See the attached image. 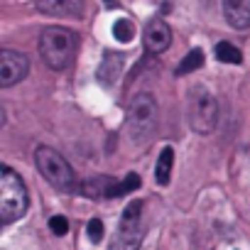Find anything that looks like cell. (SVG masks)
I'll use <instances>...</instances> for the list:
<instances>
[{"mask_svg":"<svg viewBox=\"0 0 250 250\" xmlns=\"http://www.w3.org/2000/svg\"><path fill=\"white\" fill-rule=\"evenodd\" d=\"M37 49H40L42 62H44L52 71H64L66 66H71V62H74V57H76L79 35H76L74 30L59 27V25L44 27L42 35H40Z\"/></svg>","mask_w":250,"mask_h":250,"instance_id":"obj_1","label":"cell"},{"mask_svg":"<svg viewBox=\"0 0 250 250\" xmlns=\"http://www.w3.org/2000/svg\"><path fill=\"white\" fill-rule=\"evenodd\" d=\"M27 206H30V196L25 182L15 169L3 165L0 167V218H3V223H13L22 218L27 213Z\"/></svg>","mask_w":250,"mask_h":250,"instance_id":"obj_2","label":"cell"},{"mask_svg":"<svg viewBox=\"0 0 250 250\" xmlns=\"http://www.w3.org/2000/svg\"><path fill=\"white\" fill-rule=\"evenodd\" d=\"M157 101L152 93H138L130 98L128 110H125V128H128V135L138 143V140H147L155 128H157Z\"/></svg>","mask_w":250,"mask_h":250,"instance_id":"obj_3","label":"cell"},{"mask_svg":"<svg viewBox=\"0 0 250 250\" xmlns=\"http://www.w3.org/2000/svg\"><path fill=\"white\" fill-rule=\"evenodd\" d=\"M35 165H37L40 174L47 179V184H52L54 189H59V191H79L76 174H74L71 165L57 150H52L47 145L37 147L35 150Z\"/></svg>","mask_w":250,"mask_h":250,"instance_id":"obj_4","label":"cell"},{"mask_svg":"<svg viewBox=\"0 0 250 250\" xmlns=\"http://www.w3.org/2000/svg\"><path fill=\"white\" fill-rule=\"evenodd\" d=\"M187 110H189V125H191L194 133L208 135V133L216 130V123H218V101H216V96L204 83L191 86Z\"/></svg>","mask_w":250,"mask_h":250,"instance_id":"obj_5","label":"cell"},{"mask_svg":"<svg viewBox=\"0 0 250 250\" xmlns=\"http://www.w3.org/2000/svg\"><path fill=\"white\" fill-rule=\"evenodd\" d=\"M143 243V201L133 199L123 208L120 223L110 240V250H138Z\"/></svg>","mask_w":250,"mask_h":250,"instance_id":"obj_6","label":"cell"},{"mask_svg":"<svg viewBox=\"0 0 250 250\" xmlns=\"http://www.w3.org/2000/svg\"><path fill=\"white\" fill-rule=\"evenodd\" d=\"M30 71V59L22 52L15 49H3L0 52V86L10 88L15 83H20Z\"/></svg>","mask_w":250,"mask_h":250,"instance_id":"obj_7","label":"cell"},{"mask_svg":"<svg viewBox=\"0 0 250 250\" xmlns=\"http://www.w3.org/2000/svg\"><path fill=\"white\" fill-rule=\"evenodd\" d=\"M143 44L150 54H162L165 49H169L172 44V30L169 25L162 20V18H155L145 25V32H143Z\"/></svg>","mask_w":250,"mask_h":250,"instance_id":"obj_8","label":"cell"},{"mask_svg":"<svg viewBox=\"0 0 250 250\" xmlns=\"http://www.w3.org/2000/svg\"><path fill=\"white\" fill-rule=\"evenodd\" d=\"M115 184H118V179H113L108 174H101V177H88L86 182H81L79 191L88 199H110Z\"/></svg>","mask_w":250,"mask_h":250,"instance_id":"obj_9","label":"cell"},{"mask_svg":"<svg viewBox=\"0 0 250 250\" xmlns=\"http://www.w3.org/2000/svg\"><path fill=\"white\" fill-rule=\"evenodd\" d=\"M223 15H226L228 25L235 30L250 27V0H226Z\"/></svg>","mask_w":250,"mask_h":250,"instance_id":"obj_10","label":"cell"},{"mask_svg":"<svg viewBox=\"0 0 250 250\" xmlns=\"http://www.w3.org/2000/svg\"><path fill=\"white\" fill-rule=\"evenodd\" d=\"M44 15H81V3L79 0H40L35 5Z\"/></svg>","mask_w":250,"mask_h":250,"instance_id":"obj_11","label":"cell"},{"mask_svg":"<svg viewBox=\"0 0 250 250\" xmlns=\"http://www.w3.org/2000/svg\"><path fill=\"white\" fill-rule=\"evenodd\" d=\"M172 167H174V150L167 145V147L160 152L157 165H155V184L167 187V184H169V177H172Z\"/></svg>","mask_w":250,"mask_h":250,"instance_id":"obj_12","label":"cell"},{"mask_svg":"<svg viewBox=\"0 0 250 250\" xmlns=\"http://www.w3.org/2000/svg\"><path fill=\"white\" fill-rule=\"evenodd\" d=\"M213 52H216V59L223 62V64H240L243 62V52L230 42H218Z\"/></svg>","mask_w":250,"mask_h":250,"instance_id":"obj_13","label":"cell"},{"mask_svg":"<svg viewBox=\"0 0 250 250\" xmlns=\"http://www.w3.org/2000/svg\"><path fill=\"white\" fill-rule=\"evenodd\" d=\"M118 71H120V57L108 54V57H105V62L101 64V69H98V79H101V83L110 86V83H113V79H118Z\"/></svg>","mask_w":250,"mask_h":250,"instance_id":"obj_14","label":"cell"},{"mask_svg":"<svg viewBox=\"0 0 250 250\" xmlns=\"http://www.w3.org/2000/svg\"><path fill=\"white\" fill-rule=\"evenodd\" d=\"M201 66H204V52H201V49H191V52L179 62L177 74H179V76H184V74H194V71L201 69Z\"/></svg>","mask_w":250,"mask_h":250,"instance_id":"obj_15","label":"cell"},{"mask_svg":"<svg viewBox=\"0 0 250 250\" xmlns=\"http://www.w3.org/2000/svg\"><path fill=\"white\" fill-rule=\"evenodd\" d=\"M140 184H143L140 174H128V177H125L123 182H118V184H115V189H113V196H110V199H115V196H123V194H130V191L140 189Z\"/></svg>","mask_w":250,"mask_h":250,"instance_id":"obj_16","label":"cell"},{"mask_svg":"<svg viewBox=\"0 0 250 250\" xmlns=\"http://www.w3.org/2000/svg\"><path fill=\"white\" fill-rule=\"evenodd\" d=\"M113 35H115V40H118V42L128 44V42L133 40V35H135V30H133V22H130L128 18H120V20L113 25Z\"/></svg>","mask_w":250,"mask_h":250,"instance_id":"obj_17","label":"cell"},{"mask_svg":"<svg viewBox=\"0 0 250 250\" xmlns=\"http://www.w3.org/2000/svg\"><path fill=\"white\" fill-rule=\"evenodd\" d=\"M86 233H88V240H91V243H101V238H103V233H105L103 221H101V218H91L88 226H86Z\"/></svg>","mask_w":250,"mask_h":250,"instance_id":"obj_18","label":"cell"},{"mask_svg":"<svg viewBox=\"0 0 250 250\" xmlns=\"http://www.w3.org/2000/svg\"><path fill=\"white\" fill-rule=\"evenodd\" d=\"M49 230H52L54 235H66V233H69V221H66V216H52V218H49Z\"/></svg>","mask_w":250,"mask_h":250,"instance_id":"obj_19","label":"cell"}]
</instances>
